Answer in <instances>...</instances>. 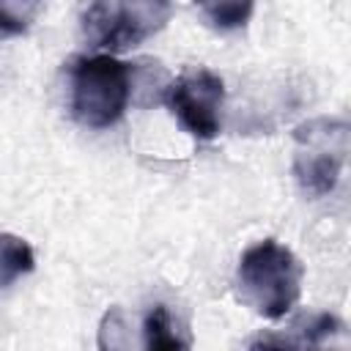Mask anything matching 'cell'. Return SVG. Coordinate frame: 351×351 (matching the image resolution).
Returning <instances> with one entry per match:
<instances>
[{
    "label": "cell",
    "mask_w": 351,
    "mask_h": 351,
    "mask_svg": "<svg viewBox=\"0 0 351 351\" xmlns=\"http://www.w3.org/2000/svg\"><path fill=\"white\" fill-rule=\"evenodd\" d=\"M162 101L178 118V123L197 140H214L219 134V112L225 101V82L208 69H192L165 85Z\"/></svg>",
    "instance_id": "5b68a950"
},
{
    "label": "cell",
    "mask_w": 351,
    "mask_h": 351,
    "mask_svg": "<svg viewBox=\"0 0 351 351\" xmlns=\"http://www.w3.org/2000/svg\"><path fill=\"white\" fill-rule=\"evenodd\" d=\"M71 115L88 129L118 123L132 99L134 69L115 55H77L69 60Z\"/></svg>",
    "instance_id": "7a4b0ae2"
},
{
    "label": "cell",
    "mask_w": 351,
    "mask_h": 351,
    "mask_svg": "<svg viewBox=\"0 0 351 351\" xmlns=\"http://www.w3.org/2000/svg\"><path fill=\"white\" fill-rule=\"evenodd\" d=\"M351 143L343 118H313L293 132V176L304 195L324 197L337 186Z\"/></svg>",
    "instance_id": "277c9868"
},
{
    "label": "cell",
    "mask_w": 351,
    "mask_h": 351,
    "mask_svg": "<svg viewBox=\"0 0 351 351\" xmlns=\"http://www.w3.org/2000/svg\"><path fill=\"white\" fill-rule=\"evenodd\" d=\"M203 19L217 30H239L250 22L255 0H195Z\"/></svg>",
    "instance_id": "ba28073f"
},
{
    "label": "cell",
    "mask_w": 351,
    "mask_h": 351,
    "mask_svg": "<svg viewBox=\"0 0 351 351\" xmlns=\"http://www.w3.org/2000/svg\"><path fill=\"white\" fill-rule=\"evenodd\" d=\"M33 266H36L33 247L14 233H0V288H8L19 277L30 274Z\"/></svg>",
    "instance_id": "52a82bcc"
},
{
    "label": "cell",
    "mask_w": 351,
    "mask_h": 351,
    "mask_svg": "<svg viewBox=\"0 0 351 351\" xmlns=\"http://www.w3.org/2000/svg\"><path fill=\"white\" fill-rule=\"evenodd\" d=\"M44 0H0V38L19 36L38 16Z\"/></svg>",
    "instance_id": "9c48e42d"
},
{
    "label": "cell",
    "mask_w": 351,
    "mask_h": 351,
    "mask_svg": "<svg viewBox=\"0 0 351 351\" xmlns=\"http://www.w3.org/2000/svg\"><path fill=\"white\" fill-rule=\"evenodd\" d=\"M302 274L304 269L288 247L274 239H263L241 255L236 269V293L258 315L277 321L299 302Z\"/></svg>",
    "instance_id": "6da1fadb"
},
{
    "label": "cell",
    "mask_w": 351,
    "mask_h": 351,
    "mask_svg": "<svg viewBox=\"0 0 351 351\" xmlns=\"http://www.w3.org/2000/svg\"><path fill=\"white\" fill-rule=\"evenodd\" d=\"M143 346L145 348H189L192 337L184 321L173 315V310L156 302L143 321Z\"/></svg>",
    "instance_id": "8992f818"
},
{
    "label": "cell",
    "mask_w": 351,
    "mask_h": 351,
    "mask_svg": "<svg viewBox=\"0 0 351 351\" xmlns=\"http://www.w3.org/2000/svg\"><path fill=\"white\" fill-rule=\"evenodd\" d=\"M173 16V0H80V33L110 55L156 36Z\"/></svg>",
    "instance_id": "3957f363"
}]
</instances>
